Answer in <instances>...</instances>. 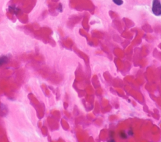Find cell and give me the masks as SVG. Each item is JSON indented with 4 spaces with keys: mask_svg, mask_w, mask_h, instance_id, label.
I'll return each mask as SVG.
<instances>
[{
    "mask_svg": "<svg viewBox=\"0 0 161 142\" xmlns=\"http://www.w3.org/2000/svg\"><path fill=\"white\" fill-rule=\"evenodd\" d=\"M152 10L155 16L161 15V3L160 0H153Z\"/></svg>",
    "mask_w": 161,
    "mask_h": 142,
    "instance_id": "1",
    "label": "cell"
},
{
    "mask_svg": "<svg viewBox=\"0 0 161 142\" xmlns=\"http://www.w3.org/2000/svg\"><path fill=\"white\" fill-rule=\"evenodd\" d=\"M8 61V58L6 56H3L0 57V66H2L5 64H7Z\"/></svg>",
    "mask_w": 161,
    "mask_h": 142,
    "instance_id": "2",
    "label": "cell"
},
{
    "mask_svg": "<svg viewBox=\"0 0 161 142\" xmlns=\"http://www.w3.org/2000/svg\"><path fill=\"white\" fill-rule=\"evenodd\" d=\"M9 10H10V12H12V13H13L14 14H17V13L19 12V9L15 7H12V6L9 7Z\"/></svg>",
    "mask_w": 161,
    "mask_h": 142,
    "instance_id": "3",
    "label": "cell"
},
{
    "mask_svg": "<svg viewBox=\"0 0 161 142\" xmlns=\"http://www.w3.org/2000/svg\"><path fill=\"white\" fill-rule=\"evenodd\" d=\"M119 135H120V137H121L122 139H126V138H127V135H126V133H125L124 131H121L119 133Z\"/></svg>",
    "mask_w": 161,
    "mask_h": 142,
    "instance_id": "4",
    "label": "cell"
},
{
    "mask_svg": "<svg viewBox=\"0 0 161 142\" xmlns=\"http://www.w3.org/2000/svg\"><path fill=\"white\" fill-rule=\"evenodd\" d=\"M113 2L117 5L118 6H120L121 5L123 4V2L122 1V0H113Z\"/></svg>",
    "mask_w": 161,
    "mask_h": 142,
    "instance_id": "5",
    "label": "cell"
},
{
    "mask_svg": "<svg viewBox=\"0 0 161 142\" xmlns=\"http://www.w3.org/2000/svg\"><path fill=\"white\" fill-rule=\"evenodd\" d=\"M128 133L129 136H133V132L132 130H129Z\"/></svg>",
    "mask_w": 161,
    "mask_h": 142,
    "instance_id": "6",
    "label": "cell"
}]
</instances>
